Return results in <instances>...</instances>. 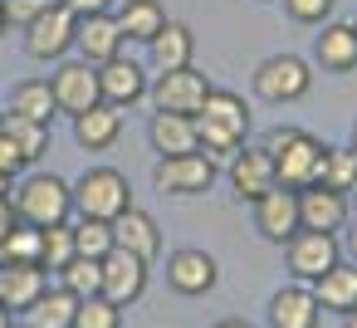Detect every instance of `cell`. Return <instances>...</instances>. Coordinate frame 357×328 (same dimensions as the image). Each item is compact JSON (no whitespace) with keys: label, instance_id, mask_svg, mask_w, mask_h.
Instances as JSON below:
<instances>
[{"label":"cell","instance_id":"obj_1","mask_svg":"<svg viewBox=\"0 0 357 328\" xmlns=\"http://www.w3.org/2000/svg\"><path fill=\"white\" fill-rule=\"evenodd\" d=\"M259 147L274 157L279 186L303 191V186H318L323 181V152H328V142H318L313 133H303V128H269L259 137Z\"/></svg>","mask_w":357,"mask_h":328},{"label":"cell","instance_id":"obj_2","mask_svg":"<svg viewBox=\"0 0 357 328\" xmlns=\"http://www.w3.org/2000/svg\"><path fill=\"white\" fill-rule=\"evenodd\" d=\"M10 206H15V221L20 225L50 230V225H64L74 216V186L64 177H54V172L30 167L20 177V186H10Z\"/></svg>","mask_w":357,"mask_h":328},{"label":"cell","instance_id":"obj_3","mask_svg":"<svg viewBox=\"0 0 357 328\" xmlns=\"http://www.w3.org/2000/svg\"><path fill=\"white\" fill-rule=\"evenodd\" d=\"M196 137H201V152L206 157H235L250 137V103L230 89H215L206 98V108L196 113Z\"/></svg>","mask_w":357,"mask_h":328},{"label":"cell","instance_id":"obj_4","mask_svg":"<svg viewBox=\"0 0 357 328\" xmlns=\"http://www.w3.org/2000/svg\"><path fill=\"white\" fill-rule=\"evenodd\" d=\"M132 206V186L118 167H89L79 181H74V216H89V221H118L123 211Z\"/></svg>","mask_w":357,"mask_h":328},{"label":"cell","instance_id":"obj_5","mask_svg":"<svg viewBox=\"0 0 357 328\" xmlns=\"http://www.w3.org/2000/svg\"><path fill=\"white\" fill-rule=\"evenodd\" d=\"M250 89H255V98H264V103H274V108L298 103V98H308V89H313V64H308L303 54H269V59L255 69Z\"/></svg>","mask_w":357,"mask_h":328},{"label":"cell","instance_id":"obj_6","mask_svg":"<svg viewBox=\"0 0 357 328\" xmlns=\"http://www.w3.org/2000/svg\"><path fill=\"white\" fill-rule=\"evenodd\" d=\"M337 260H342V240L333 230H298L284 240V264L294 284H318Z\"/></svg>","mask_w":357,"mask_h":328},{"label":"cell","instance_id":"obj_7","mask_svg":"<svg viewBox=\"0 0 357 328\" xmlns=\"http://www.w3.org/2000/svg\"><path fill=\"white\" fill-rule=\"evenodd\" d=\"M211 94H215V84H211L196 64H186V69H167V74H157L152 89H147V98H152L157 113H186V118H196V113L206 108Z\"/></svg>","mask_w":357,"mask_h":328},{"label":"cell","instance_id":"obj_8","mask_svg":"<svg viewBox=\"0 0 357 328\" xmlns=\"http://www.w3.org/2000/svg\"><path fill=\"white\" fill-rule=\"evenodd\" d=\"M74 35H79V15L69 6H50L45 15H35L25 25V54L35 64H59V59H69Z\"/></svg>","mask_w":357,"mask_h":328},{"label":"cell","instance_id":"obj_9","mask_svg":"<svg viewBox=\"0 0 357 328\" xmlns=\"http://www.w3.org/2000/svg\"><path fill=\"white\" fill-rule=\"evenodd\" d=\"M215 177H220V167H215V157H206V152L157 157V167H152V181H157V191H167V196H206V191L215 186Z\"/></svg>","mask_w":357,"mask_h":328},{"label":"cell","instance_id":"obj_10","mask_svg":"<svg viewBox=\"0 0 357 328\" xmlns=\"http://www.w3.org/2000/svg\"><path fill=\"white\" fill-rule=\"evenodd\" d=\"M50 89H54L59 113H69V118L89 113L93 103H103V94H98V64H89V59H59L54 74H50Z\"/></svg>","mask_w":357,"mask_h":328},{"label":"cell","instance_id":"obj_11","mask_svg":"<svg viewBox=\"0 0 357 328\" xmlns=\"http://www.w3.org/2000/svg\"><path fill=\"white\" fill-rule=\"evenodd\" d=\"M147 89H152V79H147V69H142L137 59L118 54V59L98 64V94H103V103H108V108L128 113L132 103H142V98H147Z\"/></svg>","mask_w":357,"mask_h":328},{"label":"cell","instance_id":"obj_12","mask_svg":"<svg viewBox=\"0 0 357 328\" xmlns=\"http://www.w3.org/2000/svg\"><path fill=\"white\" fill-rule=\"evenodd\" d=\"M250 211H255V230H259L269 245H284L289 235L303 230V221H298V191H289V186L264 191L259 201H250Z\"/></svg>","mask_w":357,"mask_h":328},{"label":"cell","instance_id":"obj_13","mask_svg":"<svg viewBox=\"0 0 357 328\" xmlns=\"http://www.w3.org/2000/svg\"><path fill=\"white\" fill-rule=\"evenodd\" d=\"M215 279H220V264H215V255H211V250L186 245V250H172V255H167V284H172L176 294L201 299V294H211V289H215Z\"/></svg>","mask_w":357,"mask_h":328},{"label":"cell","instance_id":"obj_14","mask_svg":"<svg viewBox=\"0 0 357 328\" xmlns=\"http://www.w3.org/2000/svg\"><path fill=\"white\" fill-rule=\"evenodd\" d=\"M103 299H113L118 308H128V304H137L142 294H147V260H137V255H128V250H108L103 255V289H98Z\"/></svg>","mask_w":357,"mask_h":328},{"label":"cell","instance_id":"obj_15","mask_svg":"<svg viewBox=\"0 0 357 328\" xmlns=\"http://www.w3.org/2000/svg\"><path fill=\"white\" fill-rule=\"evenodd\" d=\"M279 177H274V157L264 147H240L230 157V191L240 201H259L264 191H274Z\"/></svg>","mask_w":357,"mask_h":328},{"label":"cell","instance_id":"obj_16","mask_svg":"<svg viewBox=\"0 0 357 328\" xmlns=\"http://www.w3.org/2000/svg\"><path fill=\"white\" fill-rule=\"evenodd\" d=\"M123 45H128V40H123L113 10H103V15H79V35H74L79 59H89V64H108V59L123 54Z\"/></svg>","mask_w":357,"mask_h":328},{"label":"cell","instance_id":"obj_17","mask_svg":"<svg viewBox=\"0 0 357 328\" xmlns=\"http://www.w3.org/2000/svg\"><path fill=\"white\" fill-rule=\"evenodd\" d=\"M298 221L303 230H342L352 221V201L342 191H328V186H303L298 191Z\"/></svg>","mask_w":357,"mask_h":328},{"label":"cell","instance_id":"obj_18","mask_svg":"<svg viewBox=\"0 0 357 328\" xmlns=\"http://www.w3.org/2000/svg\"><path fill=\"white\" fill-rule=\"evenodd\" d=\"M323 323V308H318V299H313V289L308 284H284V289H274V299H269V328H318Z\"/></svg>","mask_w":357,"mask_h":328},{"label":"cell","instance_id":"obj_19","mask_svg":"<svg viewBox=\"0 0 357 328\" xmlns=\"http://www.w3.org/2000/svg\"><path fill=\"white\" fill-rule=\"evenodd\" d=\"M113 245L152 264V260L162 255V225H157V221H152L147 211H137V206H128V211H123V216L113 221Z\"/></svg>","mask_w":357,"mask_h":328},{"label":"cell","instance_id":"obj_20","mask_svg":"<svg viewBox=\"0 0 357 328\" xmlns=\"http://www.w3.org/2000/svg\"><path fill=\"white\" fill-rule=\"evenodd\" d=\"M313 64L323 74H352L357 69V30L328 20L323 35H313Z\"/></svg>","mask_w":357,"mask_h":328},{"label":"cell","instance_id":"obj_21","mask_svg":"<svg viewBox=\"0 0 357 328\" xmlns=\"http://www.w3.org/2000/svg\"><path fill=\"white\" fill-rule=\"evenodd\" d=\"M45 289H50V269L45 264H0V304H6L10 313H25Z\"/></svg>","mask_w":357,"mask_h":328},{"label":"cell","instance_id":"obj_22","mask_svg":"<svg viewBox=\"0 0 357 328\" xmlns=\"http://www.w3.org/2000/svg\"><path fill=\"white\" fill-rule=\"evenodd\" d=\"M147 59H152L157 74H167V69H186V64L196 59V35H191V25L167 20V25L147 40Z\"/></svg>","mask_w":357,"mask_h":328},{"label":"cell","instance_id":"obj_23","mask_svg":"<svg viewBox=\"0 0 357 328\" xmlns=\"http://www.w3.org/2000/svg\"><path fill=\"white\" fill-rule=\"evenodd\" d=\"M313 289V299H318V308L323 313H352L357 308V260H337L318 284H308Z\"/></svg>","mask_w":357,"mask_h":328},{"label":"cell","instance_id":"obj_24","mask_svg":"<svg viewBox=\"0 0 357 328\" xmlns=\"http://www.w3.org/2000/svg\"><path fill=\"white\" fill-rule=\"evenodd\" d=\"M147 137H152V152H162V157L201 152L196 118H186V113H152V123H147Z\"/></svg>","mask_w":357,"mask_h":328},{"label":"cell","instance_id":"obj_25","mask_svg":"<svg viewBox=\"0 0 357 328\" xmlns=\"http://www.w3.org/2000/svg\"><path fill=\"white\" fill-rule=\"evenodd\" d=\"M118 137H123V113L108 108V103H93L89 113L74 118V142H79L84 152H108Z\"/></svg>","mask_w":357,"mask_h":328},{"label":"cell","instance_id":"obj_26","mask_svg":"<svg viewBox=\"0 0 357 328\" xmlns=\"http://www.w3.org/2000/svg\"><path fill=\"white\" fill-rule=\"evenodd\" d=\"M113 20H118L128 45H147L167 25V6H162V0H123V6L113 10Z\"/></svg>","mask_w":357,"mask_h":328},{"label":"cell","instance_id":"obj_27","mask_svg":"<svg viewBox=\"0 0 357 328\" xmlns=\"http://www.w3.org/2000/svg\"><path fill=\"white\" fill-rule=\"evenodd\" d=\"M10 113H20V118H30V123H45V128H54V118H59V103H54V89H50V79H20V84L10 89Z\"/></svg>","mask_w":357,"mask_h":328},{"label":"cell","instance_id":"obj_28","mask_svg":"<svg viewBox=\"0 0 357 328\" xmlns=\"http://www.w3.org/2000/svg\"><path fill=\"white\" fill-rule=\"evenodd\" d=\"M74 308H79V299L69 294V289H59V284H50L20 318L30 323V328H74Z\"/></svg>","mask_w":357,"mask_h":328},{"label":"cell","instance_id":"obj_29","mask_svg":"<svg viewBox=\"0 0 357 328\" xmlns=\"http://www.w3.org/2000/svg\"><path fill=\"white\" fill-rule=\"evenodd\" d=\"M0 133H6V137L25 152L30 167L50 152V128H45V123H30V118H20V113H0Z\"/></svg>","mask_w":357,"mask_h":328},{"label":"cell","instance_id":"obj_30","mask_svg":"<svg viewBox=\"0 0 357 328\" xmlns=\"http://www.w3.org/2000/svg\"><path fill=\"white\" fill-rule=\"evenodd\" d=\"M59 289H69L74 299H93L103 289V260H84L74 255L64 269H59Z\"/></svg>","mask_w":357,"mask_h":328},{"label":"cell","instance_id":"obj_31","mask_svg":"<svg viewBox=\"0 0 357 328\" xmlns=\"http://www.w3.org/2000/svg\"><path fill=\"white\" fill-rule=\"evenodd\" d=\"M318 186L352 196V191H357V152H352V147H328V152H323V181H318Z\"/></svg>","mask_w":357,"mask_h":328},{"label":"cell","instance_id":"obj_32","mask_svg":"<svg viewBox=\"0 0 357 328\" xmlns=\"http://www.w3.org/2000/svg\"><path fill=\"white\" fill-rule=\"evenodd\" d=\"M69 230H74V250H79L84 260H103V255L113 250V225H108V221L79 216V221H69Z\"/></svg>","mask_w":357,"mask_h":328},{"label":"cell","instance_id":"obj_33","mask_svg":"<svg viewBox=\"0 0 357 328\" xmlns=\"http://www.w3.org/2000/svg\"><path fill=\"white\" fill-rule=\"evenodd\" d=\"M74 255H79V250H74V230H69V221H64V225L40 230V264H45L50 274H59Z\"/></svg>","mask_w":357,"mask_h":328},{"label":"cell","instance_id":"obj_34","mask_svg":"<svg viewBox=\"0 0 357 328\" xmlns=\"http://www.w3.org/2000/svg\"><path fill=\"white\" fill-rule=\"evenodd\" d=\"M0 264H40V230L15 225L6 240H0Z\"/></svg>","mask_w":357,"mask_h":328},{"label":"cell","instance_id":"obj_35","mask_svg":"<svg viewBox=\"0 0 357 328\" xmlns=\"http://www.w3.org/2000/svg\"><path fill=\"white\" fill-rule=\"evenodd\" d=\"M74 328H123V308H118L113 299H103V294L79 299V308H74Z\"/></svg>","mask_w":357,"mask_h":328},{"label":"cell","instance_id":"obj_36","mask_svg":"<svg viewBox=\"0 0 357 328\" xmlns=\"http://www.w3.org/2000/svg\"><path fill=\"white\" fill-rule=\"evenodd\" d=\"M279 6L294 25H328L333 15V0H279Z\"/></svg>","mask_w":357,"mask_h":328},{"label":"cell","instance_id":"obj_37","mask_svg":"<svg viewBox=\"0 0 357 328\" xmlns=\"http://www.w3.org/2000/svg\"><path fill=\"white\" fill-rule=\"evenodd\" d=\"M0 6H6V15H10V25H30L35 15H45L50 6H59V0H0Z\"/></svg>","mask_w":357,"mask_h":328},{"label":"cell","instance_id":"obj_38","mask_svg":"<svg viewBox=\"0 0 357 328\" xmlns=\"http://www.w3.org/2000/svg\"><path fill=\"white\" fill-rule=\"evenodd\" d=\"M20 172H30L25 152H20V147H15V142H10L6 133H0V177H10V181H15Z\"/></svg>","mask_w":357,"mask_h":328},{"label":"cell","instance_id":"obj_39","mask_svg":"<svg viewBox=\"0 0 357 328\" xmlns=\"http://www.w3.org/2000/svg\"><path fill=\"white\" fill-rule=\"evenodd\" d=\"M59 6H69L74 15H103V10L118 6V0H59Z\"/></svg>","mask_w":357,"mask_h":328},{"label":"cell","instance_id":"obj_40","mask_svg":"<svg viewBox=\"0 0 357 328\" xmlns=\"http://www.w3.org/2000/svg\"><path fill=\"white\" fill-rule=\"evenodd\" d=\"M15 225H20V221H15V206H10V196H6V201H0V240H6Z\"/></svg>","mask_w":357,"mask_h":328},{"label":"cell","instance_id":"obj_41","mask_svg":"<svg viewBox=\"0 0 357 328\" xmlns=\"http://www.w3.org/2000/svg\"><path fill=\"white\" fill-rule=\"evenodd\" d=\"M211 328H255L250 318H220V323H211Z\"/></svg>","mask_w":357,"mask_h":328},{"label":"cell","instance_id":"obj_42","mask_svg":"<svg viewBox=\"0 0 357 328\" xmlns=\"http://www.w3.org/2000/svg\"><path fill=\"white\" fill-rule=\"evenodd\" d=\"M0 328H15V313H10L6 304H0Z\"/></svg>","mask_w":357,"mask_h":328},{"label":"cell","instance_id":"obj_43","mask_svg":"<svg viewBox=\"0 0 357 328\" xmlns=\"http://www.w3.org/2000/svg\"><path fill=\"white\" fill-rule=\"evenodd\" d=\"M10 35V15H6V6H0V40Z\"/></svg>","mask_w":357,"mask_h":328},{"label":"cell","instance_id":"obj_44","mask_svg":"<svg viewBox=\"0 0 357 328\" xmlns=\"http://www.w3.org/2000/svg\"><path fill=\"white\" fill-rule=\"evenodd\" d=\"M342 328H357V308H352V313H342Z\"/></svg>","mask_w":357,"mask_h":328},{"label":"cell","instance_id":"obj_45","mask_svg":"<svg viewBox=\"0 0 357 328\" xmlns=\"http://www.w3.org/2000/svg\"><path fill=\"white\" fill-rule=\"evenodd\" d=\"M10 196V177H0V201H6Z\"/></svg>","mask_w":357,"mask_h":328},{"label":"cell","instance_id":"obj_46","mask_svg":"<svg viewBox=\"0 0 357 328\" xmlns=\"http://www.w3.org/2000/svg\"><path fill=\"white\" fill-rule=\"evenodd\" d=\"M347 250H352V260H357V230H352V235H347Z\"/></svg>","mask_w":357,"mask_h":328},{"label":"cell","instance_id":"obj_47","mask_svg":"<svg viewBox=\"0 0 357 328\" xmlns=\"http://www.w3.org/2000/svg\"><path fill=\"white\" fill-rule=\"evenodd\" d=\"M347 147H352V152H357V123H352V142H347Z\"/></svg>","mask_w":357,"mask_h":328},{"label":"cell","instance_id":"obj_48","mask_svg":"<svg viewBox=\"0 0 357 328\" xmlns=\"http://www.w3.org/2000/svg\"><path fill=\"white\" fill-rule=\"evenodd\" d=\"M347 201H352V216H357V191H352V196H347Z\"/></svg>","mask_w":357,"mask_h":328},{"label":"cell","instance_id":"obj_49","mask_svg":"<svg viewBox=\"0 0 357 328\" xmlns=\"http://www.w3.org/2000/svg\"><path fill=\"white\" fill-rule=\"evenodd\" d=\"M15 328H30V323H15Z\"/></svg>","mask_w":357,"mask_h":328},{"label":"cell","instance_id":"obj_50","mask_svg":"<svg viewBox=\"0 0 357 328\" xmlns=\"http://www.w3.org/2000/svg\"><path fill=\"white\" fill-rule=\"evenodd\" d=\"M259 6H269V0H259Z\"/></svg>","mask_w":357,"mask_h":328},{"label":"cell","instance_id":"obj_51","mask_svg":"<svg viewBox=\"0 0 357 328\" xmlns=\"http://www.w3.org/2000/svg\"><path fill=\"white\" fill-rule=\"evenodd\" d=\"M352 30H357V20H352Z\"/></svg>","mask_w":357,"mask_h":328}]
</instances>
